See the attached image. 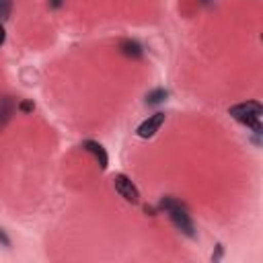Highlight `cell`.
I'll use <instances>...</instances> for the list:
<instances>
[{
  "label": "cell",
  "mask_w": 263,
  "mask_h": 263,
  "mask_svg": "<svg viewBox=\"0 0 263 263\" xmlns=\"http://www.w3.org/2000/svg\"><path fill=\"white\" fill-rule=\"evenodd\" d=\"M158 208L164 210V212L171 216L173 224H175L183 234H187V236H191V238L195 236V228H193V222H191V218H189V212H187V208H185L181 201H177L175 197H162L160 203H158Z\"/></svg>",
  "instance_id": "cell-1"
},
{
  "label": "cell",
  "mask_w": 263,
  "mask_h": 263,
  "mask_svg": "<svg viewBox=\"0 0 263 263\" xmlns=\"http://www.w3.org/2000/svg\"><path fill=\"white\" fill-rule=\"evenodd\" d=\"M228 113H230L236 121H240V123H245V125L253 127V132H255V134H261V123H259V119H261L263 107H261V103H259V101L238 103V105L230 107V109H228Z\"/></svg>",
  "instance_id": "cell-2"
},
{
  "label": "cell",
  "mask_w": 263,
  "mask_h": 263,
  "mask_svg": "<svg viewBox=\"0 0 263 263\" xmlns=\"http://www.w3.org/2000/svg\"><path fill=\"white\" fill-rule=\"evenodd\" d=\"M113 185H115V191L129 203H138L140 201V193L136 189V185L125 177V175H115L113 177Z\"/></svg>",
  "instance_id": "cell-3"
},
{
  "label": "cell",
  "mask_w": 263,
  "mask_h": 263,
  "mask_svg": "<svg viewBox=\"0 0 263 263\" xmlns=\"http://www.w3.org/2000/svg\"><path fill=\"white\" fill-rule=\"evenodd\" d=\"M162 123H164V113H154V115H150L148 119H144V121L138 125L136 134H138L140 138H152V136L160 129Z\"/></svg>",
  "instance_id": "cell-4"
},
{
  "label": "cell",
  "mask_w": 263,
  "mask_h": 263,
  "mask_svg": "<svg viewBox=\"0 0 263 263\" xmlns=\"http://www.w3.org/2000/svg\"><path fill=\"white\" fill-rule=\"evenodd\" d=\"M82 148H84L86 152L95 154V158L99 160V166H101V168H107V152H105V148H103L99 142L86 140V142H82Z\"/></svg>",
  "instance_id": "cell-5"
},
{
  "label": "cell",
  "mask_w": 263,
  "mask_h": 263,
  "mask_svg": "<svg viewBox=\"0 0 263 263\" xmlns=\"http://www.w3.org/2000/svg\"><path fill=\"white\" fill-rule=\"evenodd\" d=\"M12 111H14V103H12V99H10V97H2V99H0V129L8 123Z\"/></svg>",
  "instance_id": "cell-6"
},
{
  "label": "cell",
  "mask_w": 263,
  "mask_h": 263,
  "mask_svg": "<svg viewBox=\"0 0 263 263\" xmlns=\"http://www.w3.org/2000/svg\"><path fill=\"white\" fill-rule=\"evenodd\" d=\"M119 47H121V53L127 55V58H142V47H140V43H136V41L125 39V41H121Z\"/></svg>",
  "instance_id": "cell-7"
},
{
  "label": "cell",
  "mask_w": 263,
  "mask_h": 263,
  "mask_svg": "<svg viewBox=\"0 0 263 263\" xmlns=\"http://www.w3.org/2000/svg\"><path fill=\"white\" fill-rule=\"evenodd\" d=\"M166 95H168V92H166L164 88L152 90V92H150V95L146 97V103H148V105H156V103H162V101L166 99Z\"/></svg>",
  "instance_id": "cell-8"
},
{
  "label": "cell",
  "mask_w": 263,
  "mask_h": 263,
  "mask_svg": "<svg viewBox=\"0 0 263 263\" xmlns=\"http://www.w3.org/2000/svg\"><path fill=\"white\" fill-rule=\"evenodd\" d=\"M12 10V0H0V18H8Z\"/></svg>",
  "instance_id": "cell-9"
},
{
  "label": "cell",
  "mask_w": 263,
  "mask_h": 263,
  "mask_svg": "<svg viewBox=\"0 0 263 263\" xmlns=\"http://www.w3.org/2000/svg\"><path fill=\"white\" fill-rule=\"evenodd\" d=\"M18 109H21L23 113H29V111H33V109H35V105H33L31 101H23V103L18 105Z\"/></svg>",
  "instance_id": "cell-10"
},
{
  "label": "cell",
  "mask_w": 263,
  "mask_h": 263,
  "mask_svg": "<svg viewBox=\"0 0 263 263\" xmlns=\"http://www.w3.org/2000/svg\"><path fill=\"white\" fill-rule=\"evenodd\" d=\"M0 240H2V245H6V247H8V245H10V240H8V238H6V234H4V232H2V230H0Z\"/></svg>",
  "instance_id": "cell-11"
},
{
  "label": "cell",
  "mask_w": 263,
  "mask_h": 263,
  "mask_svg": "<svg viewBox=\"0 0 263 263\" xmlns=\"http://www.w3.org/2000/svg\"><path fill=\"white\" fill-rule=\"evenodd\" d=\"M4 39H6V31H4V27L0 25V45L4 43Z\"/></svg>",
  "instance_id": "cell-12"
},
{
  "label": "cell",
  "mask_w": 263,
  "mask_h": 263,
  "mask_svg": "<svg viewBox=\"0 0 263 263\" xmlns=\"http://www.w3.org/2000/svg\"><path fill=\"white\" fill-rule=\"evenodd\" d=\"M60 4H62V0H51V6H55V8H58Z\"/></svg>",
  "instance_id": "cell-13"
}]
</instances>
